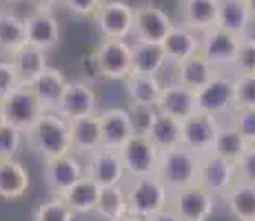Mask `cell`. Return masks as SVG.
I'll return each mask as SVG.
<instances>
[{"label":"cell","instance_id":"cell-44","mask_svg":"<svg viewBox=\"0 0 255 221\" xmlns=\"http://www.w3.org/2000/svg\"><path fill=\"white\" fill-rule=\"evenodd\" d=\"M146 221H180V217H178V215L173 213V210L169 208V206H166L164 210H160V213L151 215V217L146 219Z\"/></svg>","mask_w":255,"mask_h":221},{"label":"cell","instance_id":"cell-38","mask_svg":"<svg viewBox=\"0 0 255 221\" xmlns=\"http://www.w3.org/2000/svg\"><path fill=\"white\" fill-rule=\"evenodd\" d=\"M24 142V133L13 129L9 124L0 126V159H7V157H16L22 148Z\"/></svg>","mask_w":255,"mask_h":221},{"label":"cell","instance_id":"cell-27","mask_svg":"<svg viewBox=\"0 0 255 221\" xmlns=\"http://www.w3.org/2000/svg\"><path fill=\"white\" fill-rule=\"evenodd\" d=\"M180 13L184 27L202 33L218 22V0H180Z\"/></svg>","mask_w":255,"mask_h":221},{"label":"cell","instance_id":"cell-25","mask_svg":"<svg viewBox=\"0 0 255 221\" xmlns=\"http://www.w3.org/2000/svg\"><path fill=\"white\" fill-rule=\"evenodd\" d=\"M166 65V56L162 44L135 40L131 44V73H144V75H158Z\"/></svg>","mask_w":255,"mask_h":221},{"label":"cell","instance_id":"cell-12","mask_svg":"<svg viewBox=\"0 0 255 221\" xmlns=\"http://www.w3.org/2000/svg\"><path fill=\"white\" fill-rule=\"evenodd\" d=\"M218 129H220V124H218V120H215V115L195 111L193 115L182 120V146L198 155L209 153V150L213 148Z\"/></svg>","mask_w":255,"mask_h":221},{"label":"cell","instance_id":"cell-46","mask_svg":"<svg viewBox=\"0 0 255 221\" xmlns=\"http://www.w3.org/2000/svg\"><path fill=\"white\" fill-rule=\"evenodd\" d=\"M247 7H249V13H251V18L255 20V0H247Z\"/></svg>","mask_w":255,"mask_h":221},{"label":"cell","instance_id":"cell-45","mask_svg":"<svg viewBox=\"0 0 255 221\" xmlns=\"http://www.w3.org/2000/svg\"><path fill=\"white\" fill-rule=\"evenodd\" d=\"M29 2H31L36 9H47V11H51L53 7L62 4V0H29Z\"/></svg>","mask_w":255,"mask_h":221},{"label":"cell","instance_id":"cell-43","mask_svg":"<svg viewBox=\"0 0 255 221\" xmlns=\"http://www.w3.org/2000/svg\"><path fill=\"white\" fill-rule=\"evenodd\" d=\"M62 4L69 9V13H73V16L89 18L98 11V7L102 4V0H62Z\"/></svg>","mask_w":255,"mask_h":221},{"label":"cell","instance_id":"cell-29","mask_svg":"<svg viewBox=\"0 0 255 221\" xmlns=\"http://www.w3.org/2000/svg\"><path fill=\"white\" fill-rule=\"evenodd\" d=\"M27 44L24 38V18L13 11L0 9V56L11 58L18 49Z\"/></svg>","mask_w":255,"mask_h":221},{"label":"cell","instance_id":"cell-33","mask_svg":"<svg viewBox=\"0 0 255 221\" xmlns=\"http://www.w3.org/2000/svg\"><path fill=\"white\" fill-rule=\"evenodd\" d=\"M224 199L238 221H255V184L235 179Z\"/></svg>","mask_w":255,"mask_h":221},{"label":"cell","instance_id":"cell-1","mask_svg":"<svg viewBox=\"0 0 255 221\" xmlns=\"http://www.w3.org/2000/svg\"><path fill=\"white\" fill-rule=\"evenodd\" d=\"M24 135H27L29 146L36 150V155L42 161L71 153L69 122L56 111H45Z\"/></svg>","mask_w":255,"mask_h":221},{"label":"cell","instance_id":"cell-13","mask_svg":"<svg viewBox=\"0 0 255 221\" xmlns=\"http://www.w3.org/2000/svg\"><path fill=\"white\" fill-rule=\"evenodd\" d=\"M85 175L89 177L91 181H96L100 188L120 184L122 177H125V166H122L120 153L111 150V148H105V146L91 150L85 161Z\"/></svg>","mask_w":255,"mask_h":221},{"label":"cell","instance_id":"cell-35","mask_svg":"<svg viewBox=\"0 0 255 221\" xmlns=\"http://www.w3.org/2000/svg\"><path fill=\"white\" fill-rule=\"evenodd\" d=\"M247 146L249 144L244 142V137L240 135L233 126H220L218 133H215V142H213L211 153L224 157V159H229V161H235L240 155L244 153Z\"/></svg>","mask_w":255,"mask_h":221},{"label":"cell","instance_id":"cell-37","mask_svg":"<svg viewBox=\"0 0 255 221\" xmlns=\"http://www.w3.org/2000/svg\"><path fill=\"white\" fill-rule=\"evenodd\" d=\"M233 106L255 109V73H238L233 80Z\"/></svg>","mask_w":255,"mask_h":221},{"label":"cell","instance_id":"cell-28","mask_svg":"<svg viewBox=\"0 0 255 221\" xmlns=\"http://www.w3.org/2000/svg\"><path fill=\"white\" fill-rule=\"evenodd\" d=\"M58 197H62V201H65L76 215H87V213L96 210L98 197H100V186L85 175L73 186H69L62 195H58Z\"/></svg>","mask_w":255,"mask_h":221},{"label":"cell","instance_id":"cell-34","mask_svg":"<svg viewBox=\"0 0 255 221\" xmlns=\"http://www.w3.org/2000/svg\"><path fill=\"white\" fill-rule=\"evenodd\" d=\"M93 213L102 221H120L127 217V195L120 184L105 186L100 188V197H98V206Z\"/></svg>","mask_w":255,"mask_h":221},{"label":"cell","instance_id":"cell-26","mask_svg":"<svg viewBox=\"0 0 255 221\" xmlns=\"http://www.w3.org/2000/svg\"><path fill=\"white\" fill-rule=\"evenodd\" d=\"M164 49V56H166V62H182L186 60L189 56L198 53V47H200V38L195 36V31H191L189 27H171V31L164 36V40L160 42Z\"/></svg>","mask_w":255,"mask_h":221},{"label":"cell","instance_id":"cell-40","mask_svg":"<svg viewBox=\"0 0 255 221\" xmlns=\"http://www.w3.org/2000/svg\"><path fill=\"white\" fill-rule=\"evenodd\" d=\"M238 73H255V38H242L233 60Z\"/></svg>","mask_w":255,"mask_h":221},{"label":"cell","instance_id":"cell-6","mask_svg":"<svg viewBox=\"0 0 255 221\" xmlns=\"http://www.w3.org/2000/svg\"><path fill=\"white\" fill-rule=\"evenodd\" d=\"M215 197L200 184H191L178 190H169V208L180 221H207L213 213Z\"/></svg>","mask_w":255,"mask_h":221},{"label":"cell","instance_id":"cell-10","mask_svg":"<svg viewBox=\"0 0 255 221\" xmlns=\"http://www.w3.org/2000/svg\"><path fill=\"white\" fill-rule=\"evenodd\" d=\"M93 18H96L102 38L127 40L133 31V7L122 0H102Z\"/></svg>","mask_w":255,"mask_h":221},{"label":"cell","instance_id":"cell-3","mask_svg":"<svg viewBox=\"0 0 255 221\" xmlns=\"http://www.w3.org/2000/svg\"><path fill=\"white\" fill-rule=\"evenodd\" d=\"M155 175L169 190H178L195 184V179H198V153L184 148L182 144L162 150Z\"/></svg>","mask_w":255,"mask_h":221},{"label":"cell","instance_id":"cell-16","mask_svg":"<svg viewBox=\"0 0 255 221\" xmlns=\"http://www.w3.org/2000/svg\"><path fill=\"white\" fill-rule=\"evenodd\" d=\"M100 120V146L118 150L135 131V122L127 109H107L98 113Z\"/></svg>","mask_w":255,"mask_h":221},{"label":"cell","instance_id":"cell-31","mask_svg":"<svg viewBox=\"0 0 255 221\" xmlns=\"http://www.w3.org/2000/svg\"><path fill=\"white\" fill-rule=\"evenodd\" d=\"M247 0H218V27L227 29L235 36H244L251 22Z\"/></svg>","mask_w":255,"mask_h":221},{"label":"cell","instance_id":"cell-15","mask_svg":"<svg viewBox=\"0 0 255 221\" xmlns=\"http://www.w3.org/2000/svg\"><path fill=\"white\" fill-rule=\"evenodd\" d=\"M195 106L209 115H222L233 106V80L215 73L204 86L195 91Z\"/></svg>","mask_w":255,"mask_h":221},{"label":"cell","instance_id":"cell-11","mask_svg":"<svg viewBox=\"0 0 255 221\" xmlns=\"http://www.w3.org/2000/svg\"><path fill=\"white\" fill-rule=\"evenodd\" d=\"M173 22H171L169 13L162 7L153 2H142L133 7V31L135 40L142 42H162L164 36L171 31Z\"/></svg>","mask_w":255,"mask_h":221},{"label":"cell","instance_id":"cell-48","mask_svg":"<svg viewBox=\"0 0 255 221\" xmlns=\"http://www.w3.org/2000/svg\"><path fill=\"white\" fill-rule=\"evenodd\" d=\"M0 2H7V4H16V2H22V0H0Z\"/></svg>","mask_w":255,"mask_h":221},{"label":"cell","instance_id":"cell-22","mask_svg":"<svg viewBox=\"0 0 255 221\" xmlns=\"http://www.w3.org/2000/svg\"><path fill=\"white\" fill-rule=\"evenodd\" d=\"M155 109L160 113H164V115H171L182 122L198 111V106H195V91L178 84V82L169 84V86H162V95H160Z\"/></svg>","mask_w":255,"mask_h":221},{"label":"cell","instance_id":"cell-2","mask_svg":"<svg viewBox=\"0 0 255 221\" xmlns=\"http://www.w3.org/2000/svg\"><path fill=\"white\" fill-rule=\"evenodd\" d=\"M127 195V215L140 219H149L169 206V188L160 181L158 175L135 177L131 186L125 190Z\"/></svg>","mask_w":255,"mask_h":221},{"label":"cell","instance_id":"cell-17","mask_svg":"<svg viewBox=\"0 0 255 221\" xmlns=\"http://www.w3.org/2000/svg\"><path fill=\"white\" fill-rule=\"evenodd\" d=\"M96 106H98L96 93H93L89 84H85V82H67L65 91L60 95V102L56 106V113L60 117H65L67 122H71L93 115Z\"/></svg>","mask_w":255,"mask_h":221},{"label":"cell","instance_id":"cell-39","mask_svg":"<svg viewBox=\"0 0 255 221\" xmlns=\"http://www.w3.org/2000/svg\"><path fill=\"white\" fill-rule=\"evenodd\" d=\"M231 126L244 137L247 144H255V109H235Z\"/></svg>","mask_w":255,"mask_h":221},{"label":"cell","instance_id":"cell-19","mask_svg":"<svg viewBox=\"0 0 255 221\" xmlns=\"http://www.w3.org/2000/svg\"><path fill=\"white\" fill-rule=\"evenodd\" d=\"M151 140V144L162 153V150L175 148L182 144V122L171 115H164L158 109H151L146 129L142 131Z\"/></svg>","mask_w":255,"mask_h":221},{"label":"cell","instance_id":"cell-41","mask_svg":"<svg viewBox=\"0 0 255 221\" xmlns=\"http://www.w3.org/2000/svg\"><path fill=\"white\" fill-rule=\"evenodd\" d=\"M235 177L240 181L255 184V144H249L244 153L235 159Z\"/></svg>","mask_w":255,"mask_h":221},{"label":"cell","instance_id":"cell-7","mask_svg":"<svg viewBox=\"0 0 255 221\" xmlns=\"http://www.w3.org/2000/svg\"><path fill=\"white\" fill-rule=\"evenodd\" d=\"M98 75L107 80H125L131 73V44L118 38H105L93 51Z\"/></svg>","mask_w":255,"mask_h":221},{"label":"cell","instance_id":"cell-23","mask_svg":"<svg viewBox=\"0 0 255 221\" xmlns=\"http://www.w3.org/2000/svg\"><path fill=\"white\" fill-rule=\"evenodd\" d=\"M29 186H31V177L16 157L0 159V199H20L27 195Z\"/></svg>","mask_w":255,"mask_h":221},{"label":"cell","instance_id":"cell-32","mask_svg":"<svg viewBox=\"0 0 255 221\" xmlns=\"http://www.w3.org/2000/svg\"><path fill=\"white\" fill-rule=\"evenodd\" d=\"M215 75V67L209 60H204L200 53H193L186 60L178 62V84L186 88L198 91L200 86H204L211 77Z\"/></svg>","mask_w":255,"mask_h":221},{"label":"cell","instance_id":"cell-20","mask_svg":"<svg viewBox=\"0 0 255 221\" xmlns=\"http://www.w3.org/2000/svg\"><path fill=\"white\" fill-rule=\"evenodd\" d=\"M125 88L129 102L135 109H155L158 100L162 95V84L158 82L155 75H144V73H129L125 77Z\"/></svg>","mask_w":255,"mask_h":221},{"label":"cell","instance_id":"cell-4","mask_svg":"<svg viewBox=\"0 0 255 221\" xmlns=\"http://www.w3.org/2000/svg\"><path fill=\"white\" fill-rule=\"evenodd\" d=\"M0 111H2L4 124L22 133H27L38 122V117L45 113L31 86H16L13 91H9L0 100Z\"/></svg>","mask_w":255,"mask_h":221},{"label":"cell","instance_id":"cell-49","mask_svg":"<svg viewBox=\"0 0 255 221\" xmlns=\"http://www.w3.org/2000/svg\"><path fill=\"white\" fill-rule=\"evenodd\" d=\"M4 124V120H2V111H0V126H2Z\"/></svg>","mask_w":255,"mask_h":221},{"label":"cell","instance_id":"cell-9","mask_svg":"<svg viewBox=\"0 0 255 221\" xmlns=\"http://www.w3.org/2000/svg\"><path fill=\"white\" fill-rule=\"evenodd\" d=\"M240 40H242V36H235V33L215 24V27H209L200 33L198 53L204 58V60H209L213 67L233 65Z\"/></svg>","mask_w":255,"mask_h":221},{"label":"cell","instance_id":"cell-18","mask_svg":"<svg viewBox=\"0 0 255 221\" xmlns=\"http://www.w3.org/2000/svg\"><path fill=\"white\" fill-rule=\"evenodd\" d=\"M80 177H85V164L76 159L71 153L45 159V181L51 195H62Z\"/></svg>","mask_w":255,"mask_h":221},{"label":"cell","instance_id":"cell-14","mask_svg":"<svg viewBox=\"0 0 255 221\" xmlns=\"http://www.w3.org/2000/svg\"><path fill=\"white\" fill-rule=\"evenodd\" d=\"M24 38L31 47L51 51L60 42V22L47 9H36L24 18Z\"/></svg>","mask_w":255,"mask_h":221},{"label":"cell","instance_id":"cell-42","mask_svg":"<svg viewBox=\"0 0 255 221\" xmlns=\"http://www.w3.org/2000/svg\"><path fill=\"white\" fill-rule=\"evenodd\" d=\"M18 86V77L9 58H0V100Z\"/></svg>","mask_w":255,"mask_h":221},{"label":"cell","instance_id":"cell-24","mask_svg":"<svg viewBox=\"0 0 255 221\" xmlns=\"http://www.w3.org/2000/svg\"><path fill=\"white\" fill-rule=\"evenodd\" d=\"M69 142L71 153L89 155L91 150L100 148V120L96 113L69 122Z\"/></svg>","mask_w":255,"mask_h":221},{"label":"cell","instance_id":"cell-30","mask_svg":"<svg viewBox=\"0 0 255 221\" xmlns=\"http://www.w3.org/2000/svg\"><path fill=\"white\" fill-rule=\"evenodd\" d=\"M65 86H67V77L62 75L58 69H51V67H47L45 71L40 73V77L31 84L33 93H36V97L40 100L45 111H56Z\"/></svg>","mask_w":255,"mask_h":221},{"label":"cell","instance_id":"cell-8","mask_svg":"<svg viewBox=\"0 0 255 221\" xmlns=\"http://www.w3.org/2000/svg\"><path fill=\"white\" fill-rule=\"evenodd\" d=\"M235 179H238L235 177V161L224 159V157L211 153V150L198 155V179H195V184L209 190L213 197H224Z\"/></svg>","mask_w":255,"mask_h":221},{"label":"cell","instance_id":"cell-36","mask_svg":"<svg viewBox=\"0 0 255 221\" xmlns=\"http://www.w3.org/2000/svg\"><path fill=\"white\" fill-rule=\"evenodd\" d=\"M76 213L69 208V206L62 201V197L53 195L51 199H47L45 204H40L36 210H33V221H73Z\"/></svg>","mask_w":255,"mask_h":221},{"label":"cell","instance_id":"cell-5","mask_svg":"<svg viewBox=\"0 0 255 221\" xmlns=\"http://www.w3.org/2000/svg\"><path fill=\"white\" fill-rule=\"evenodd\" d=\"M118 153H120L122 166H125V175H129L131 179L155 175V170H158L160 150L151 144V140L142 131H135L118 148Z\"/></svg>","mask_w":255,"mask_h":221},{"label":"cell","instance_id":"cell-21","mask_svg":"<svg viewBox=\"0 0 255 221\" xmlns=\"http://www.w3.org/2000/svg\"><path fill=\"white\" fill-rule=\"evenodd\" d=\"M9 60H11L13 71H16L18 86H31L33 82L40 77V73L49 67L47 65V51L31 47V44H24L22 49H18Z\"/></svg>","mask_w":255,"mask_h":221},{"label":"cell","instance_id":"cell-47","mask_svg":"<svg viewBox=\"0 0 255 221\" xmlns=\"http://www.w3.org/2000/svg\"><path fill=\"white\" fill-rule=\"evenodd\" d=\"M120 221H146V219H140V217H133V215H127V217H122Z\"/></svg>","mask_w":255,"mask_h":221}]
</instances>
